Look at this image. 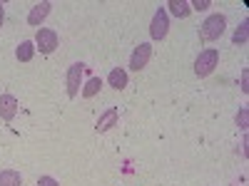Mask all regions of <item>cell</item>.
<instances>
[{
	"mask_svg": "<svg viewBox=\"0 0 249 186\" xmlns=\"http://www.w3.org/2000/svg\"><path fill=\"white\" fill-rule=\"evenodd\" d=\"M18 114V99L13 94H0V119L13 122Z\"/></svg>",
	"mask_w": 249,
	"mask_h": 186,
	"instance_id": "obj_8",
	"label": "cell"
},
{
	"mask_svg": "<svg viewBox=\"0 0 249 186\" xmlns=\"http://www.w3.org/2000/svg\"><path fill=\"white\" fill-rule=\"evenodd\" d=\"M37 186H60V181L53 179V176H40L37 179Z\"/></svg>",
	"mask_w": 249,
	"mask_h": 186,
	"instance_id": "obj_18",
	"label": "cell"
},
{
	"mask_svg": "<svg viewBox=\"0 0 249 186\" xmlns=\"http://www.w3.org/2000/svg\"><path fill=\"white\" fill-rule=\"evenodd\" d=\"M82 67L80 62H75V65H70L68 67V97L70 99H75L77 97V92H80V82H82Z\"/></svg>",
	"mask_w": 249,
	"mask_h": 186,
	"instance_id": "obj_6",
	"label": "cell"
},
{
	"mask_svg": "<svg viewBox=\"0 0 249 186\" xmlns=\"http://www.w3.org/2000/svg\"><path fill=\"white\" fill-rule=\"evenodd\" d=\"M57 43H60V37L55 30L50 28H40L37 30V37H35V50H40L43 55H53L57 50Z\"/></svg>",
	"mask_w": 249,
	"mask_h": 186,
	"instance_id": "obj_3",
	"label": "cell"
},
{
	"mask_svg": "<svg viewBox=\"0 0 249 186\" xmlns=\"http://www.w3.org/2000/svg\"><path fill=\"white\" fill-rule=\"evenodd\" d=\"M150 60H152V45H150V43H140V45L132 50V57H130V70H135V72L144 70Z\"/></svg>",
	"mask_w": 249,
	"mask_h": 186,
	"instance_id": "obj_4",
	"label": "cell"
},
{
	"mask_svg": "<svg viewBox=\"0 0 249 186\" xmlns=\"http://www.w3.org/2000/svg\"><path fill=\"white\" fill-rule=\"evenodd\" d=\"M237 127H239V129H247V127H249V109H247V107H242V109L237 112Z\"/></svg>",
	"mask_w": 249,
	"mask_h": 186,
	"instance_id": "obj_16",
	"label": "cell"
},
{
	"mask_svg": "<svg viewBox=\"0 0 249 186\" xmlns=\"http://www.w3.org/2000/svg\"><path fill=\"white\" fill-rule=\"evenodd\" d=\"M0 186H23V176L15 169H3L0 171Z\"/></svg>",
	"mask_w": 249,
	"mask_h": 186,
	"instance_id": "obj_11",
	"label": "cell"
},
{
	"mask_svg": "<svg viewBox=\"0 0 249 186\" xmlns=\"http://www.w3.org/2000/svg\"><path fill=\"white\" fill-rule=\"evenodd\" d=\"M170 30V15L164 8H157L155 17H152V25H150V37L152 40H162L164 35H167Z\"/></svg>",
	"mask_w": 249,
	"mask_h": 186,
	"instance_id": "obj_5",
	"label": "cell"
},
{
	"mask_svg": "<svg viewBox=\"0 0 249 186\" xmlns=\"http://www.w3.org/2000/svg\"><path fill=\"white\" fill-rule=\"evenodd\" d=\"M107 85H110L112 90H124V87H127V72H124L122 67L110 70V75H107Z\"/></svg>",
	"mask_w": 249,
	"mask_h": 186,
	"instance_id": "obj_10",
	"label": "cell"
},
{
	"mask_svg": "<svg viewBox=\"0 0 249 186\" xmlns=\"http://www.w3.org/2000/svg\"><path fill=\"white\" fill-rule=\"evenodd\" d=\"M224 28H227V17H224L222 13H214V15H210V17L202 23L199 37L204 40V43H212V40H219V37H222Z\"/></svg>",
	"mask_w": 249,
	"mask_h": 186,
	"instance_id": "obj_1",
	"label": "cell"
},
{
	"mask_svg": "<svg viewBox=\"0 0 249 186\" xmlns=\"http://www.w3.org/2000/svg\"><path fill=\"white\" fill-rule=\"evenodd\" d=\"M217 62H219V50H217V47H207V50H202L199 57L195 60V75H197V77L212 75L214 67H217Z\"/></svg>",
	"mask_w": 249,
	"mask_h": 186,
	"instance_id": "obj_2",
	"label": "cell"
},
{
	"mask_svg": "<svg viewBox=\"0 0 249 186\" xmlns=\"http://www.w3.org/2000/svg\"><path fill=\"white\" fill-rule=\"evenodd\" d=\"M3 20H5V10H3V3H0V28H3Z\"/></svg>",
	"mask_w": 249,
	"mask_h": 186,
	"instance_id": "obj_20",
	"label": "cell"
},
{
	"mask_svg": "<svg viewBox=\"0 0 249 186\" xmlns=\"http://www.w3.org/2000/svg\"><path fill=\"white\" fill-rule=\"evenodd\" d=\"M117 117H120V112H117V107H110L105 114H102L100 119H97V124H95V129L102 134V132H110L115 124H117Z\"/></svg>",
	"mask_w": 249,
	"mask_h": 186,
	"instance_id": "obj_9",
	"label": "cell"
},
{
	"mask_svg": "<svg viewBox=\"0 0 249 186\" xmlns=\"http://www.w3.org/2000/svg\"><path fill=\"white\" fill-rule=\"evenodd\" d=\"M242 92H249V70L242 72Z\"/></svg>",
	"mask_w": 249,
	"mask_h": 186,
	"instance_id": "obj_19",
	"label": "cell"
},
{
	"mask_svg": "<svg viewBox=\"0 0 249 186\" xmlns=\"http://www.w3.org/2000/svg\"><path fill=\"white\" fill-rule=\"evenodd\" d=\"M33 55H35V43H30V40L20 43V45H18V50H15V57H18L20 62H30V60H33Z\"/></svg>",
	"mask_w": 249,
	"mask_h": 186,
	"instance_id": "obj_13",
	"label": "cell"
},
{
	"mask_svg": "<svg viewBox=\"0 0 249 186\" xmlns=\"http://www.w3.org/2000/svg\"><path fill=\"white\" fill-rule=\"evenodd\" d=\"M100 87H102V79L100 77H92L90 82H88V85H85V90H82V97H95L97 92H100Z\"/></svg>",
	"mask_w": 249,
	"mask_h": 186,
	"instance_id": "obj_15",
	"label": "cell"
},
{
	"mask_svg": "<svg viewBox=\"0 0 249 186\" xmlns=\"http://www.w3.org/2000/svg\"><path fill=\"white\" fill-rule=\"evenodd\" d=\"M50 10H53V3H48V0H43V3H37V5H33L30 8V13H28V25H33V28H37L43 20L50 15Z\"/></svg>",
	"mask_w": 249,
	"mask_h": 186,
	"instance_id": "obj_7",
	"label": "cell"
},
{
	"mask_svg": "<svg viewBox=\"0 0 249 186\" xmlns=\"http://www.w3.org/2000/svg\"><path fill=\"white\" fill-rule=\"evenodd\" d=\"M167 8H170V13H172L175 17H179V20L192 13V8H190V3H187V0H170Z\"/></svg>",
	"mask_w": 249,
	"mask_h": 186,
	"instance_id": "obj_12",
	"label": "cell"
},
{
	"mask_svg": "<svg viewBox=\"0 0 249 186\" xmlns=\"http://www.w3.org/2000/svg\"><path fill=\"white\" fill-rule=\"evenodd\" d=\"M234 45H247V40H249V20H242V25L234 30Z\"/></svg>",
	"mask_w": 249,
	"mask_h": 186,
	"instance_id": "obj_14",
	"label": "cell"
},
{
	"mask_svg": "<svg viewBox=\"0 0 249 186\" xmlns=\"http://www.w3.org/2000/svg\"><path fill=\"white\" fill-rule=\"evenodd\" d=\"M210 5H212L210 0H192V3H190V8H192V10H207Z\"/></svg>",
	"mask_w": 249,
	"mask_h": 186,
	"instance_id": "obj_17",
	"label": "cell"
}]
</instances>
